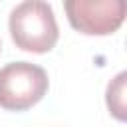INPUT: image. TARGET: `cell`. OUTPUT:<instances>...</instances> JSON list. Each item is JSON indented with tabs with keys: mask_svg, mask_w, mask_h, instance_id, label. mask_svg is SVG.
Here are the masks:
<instances>
[{
	"mask_svg": "<svg viewBox=\"0 0 127 127\" xmlns=\"http://www.w3.org/2000/svg\"><path fill=\"white\" fill-rule=\"evenodd\" d=\"M8 28L16 48L34 54L50 52L60 38L54 10L42 0H26L14 6L8 18Z\"/></svg>",
	"mask_w": 127,
	"mask_h": 127,
	"instance_id": "6da1fadb",
	"label": "cell"
},
{
	"mask_svg": "<svg viewBox=\"0 0 127 127\" xmlns=\"http://www.w3.org/2000/svg\"><path fill=\"white\" fill-rule=\"evenodd\" d=\"M125 77H127L125 71L117 73L115 79L109 81V85H107V95H105L109 111H111L113 117H117L119 121L125 119Z\"/></svg>",
	"mask_w": 127,
	"mask_h": 127,
	"instance_id": "277c9868",
	"label": "cell"
},
{
	"mask_svg": "<svg viewBox=\"0 0 127 127\" xmlns=\"http://www.w3.org/2000/svg\"><path fill=\"white\" fill-rule=\"evenodd\" d=\"M48 73L30 62H10L0 67V107L8 111H26L48 91Z\"/></svg>",
	"mask_w": 127,
	"mask_h": 127,
	"instance_id": "7a4b0ae2",
	"label": "cell"
},
{
	"mask_svg": "<svg viewBox=\"0 0 127 127\" xmlns=\"http://www.w3.org/2000/svg\"><path fill=\"white\" fill-rule=\"evenodd\" d=\"M64 8L71 28L87 36L113 34L127 10L123 0H67Z\"/></svg>",
	"mask_w": 127,
	"mask_h": 127,
	"instance_id": "3957f363",
	"label": "cell"
}]
</instances>
